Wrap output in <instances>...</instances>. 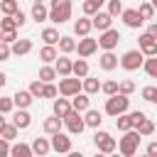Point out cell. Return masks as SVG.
<instances>
[{
    "mask_svg": "<svg viewBox=\"0 0 157 157\" xmlns=\"http://www.w3.org/2000/svg\"><path fill=\"white\" fill-rule=\"evenodd\" d=\"M10 155H15V157H32V155H34V150H32V145H25V142H17V145H12V150H10Z\"/></svg>",
    "mask_w": 157,
    "mask_h": 157,
    "instance_id": "obj_27",
    "label": "cell"
},
{
    "mask_svg": "<svg viewBox=\"0 0 157 157\" xmlns=\"http://www.w3.org/2000/svg\"><path fill=\"white\" fill-rule=\"evenodd\" d=\"M0 37H2V32H0Z\"/></svg>",
    "mask_w": 157,
    "mask_h": 157,
    "instance_id": "obj_58",
    "label": "cell"
},
{
    "mask_svg": "<svg viewBox=\"0 0 157 157\" xmlns=\"http://www.w3.org/2000/svg\"><path fill=\"white\" fill-rule=\"evenodd\" d=\"M42 39H44V44H59V32L56 29H52V27H47V29H42Z\"/></svg>",
    "mask_w": 157,
    "mask_h": 157,
    "instance_id": "obj_32",
    "label": "cell"
},
{
    "mask_svg": "<svg viewBox=\"0 0 157 157\" xmlns=\"http://www.w3.org/2000/svg\"><path fill=\"white\" fill-rule=\"evenodd\" d=\"M17 10H20L17 0H0V12L2 15H15Z\"/></svg>",
    "mask_w": 157,
    "mask_h": 157,
    "instance_id": "obj_35",
    "label": "cell"
},
{
    "mask_svg": "<svg viewBox=\"0 0 157 157\" xmlns=\"http://www.w3.org/2000/svg\"><path fill=\"white\" fill-rule=\"evenodd\" d=\"M115 125H118V130H123V132L130 130V128H135V118H132V113H128V110L120 113V115L115 118Z\"/></svg>",
    "mask_w": 157,
    "mask_h": 157,
    "instance_id": "obj_22",
    "label": "cell"
},
{
    "mask_svg": "<svg viewBox=\"0 0 157 157\" xmlns=\"http://www.w3.org/2000/svg\"><path fill=\"white\" fill-rule=\"evenodd\" d=\"M49 20L54 25H64L66 20H71V0H52Z\"/></svg>",
    "mask_w": 157,
    "mask_h": 157,
    "instance_id": "obj_2",
    "label": "cell"
},
{
    "mask_svg": "<svg viewBox=\"0 0 157 157\" xmlns=\"http://www.w3.org/2000/svg\"><path fill=\"white\" fill-rule=\"evenodd\" d=\"M12 123H15L20 130H27V128L32 125V115L27 113V108H17L15 115H12Z\"/></svg>",
    "mask_w": 157,
    "mask_h": 157,
    "instance_id": "obj_15",
    "label": "cell"
},
{
    "mask_svg": "<svg viewBox=\"0 0 157 157\" xmlns=\"http://www.w3.org/2000/svg\"><path fill=\"white\" fill-rule=\"evenodd\" d=\"M2 128H5V118H2V113H0V132H2Z\"/></svg>",
    "mask_w": 157,
    "mask_h": 157,
    "instance_id": "obj_55",
    "label": "cell"
},
{
    "mask_svg": "<svg viewBox=\"0 0 157 157\" xmlns=\"http://www.w3.org/2000/svg\"><path fill=\"white\" fill-rule=\"evenodd\" d=\"M10 54H12V47H10L7 42H2V39H0V61L10 59Z\"/></svg>",
    "mask_w": 157,
    "mask_h": 157,
    "instance_id": "obj_47",
    "label": "cell"
},
{
    "mask_svg": "<svg viewBox=\"0 0 157 157\" xmlns=\"http://www.w3.org/2000/svg\"><path fill=\"white\" fill-rule=\"evenodd\" d=\"M145 152H147L150 157H157V142H150V145L145 147Z\"/></svg>",
    "mask_w": 157,
    "mask_h": 157,
    "instance_id": "obj_52",
    "label": "cell"
},
{
    "mask_svg": "<svg viewBox=\"0 0 157 157\" xmlns=\"http://www.w3.org/2000/svg\"><path fill=\"white\" fill-rule=\"evenodd\" d=\"M34 2H42V0H34Z\"/></svg>",
    "mask_w": 157,
    "mask_h": 157,
    "instance_id": "obj_57",
    "label": "cell"
},
{
    "mask_svg": "<svg viewBox=\"0 0 157 157\" xmlns=\"http://www.w3.org/2000/svg\"><path fill=\"white\" fill-rule=\"evenodd\" d=\"M118 91H120V93H125V96H130V93L135 91V83H132V81H120Z\"/></svg>",
    "mask_w": 157,
    "mask_h": 157,
    "instance_id": "obj_48",
    "label": "cell"
},
{
    "mask_svg": "<svg viewBox=\"0 0 157 157\" xmlns=\"http://www.w3.org/2000/svg\"><path fill=\"white\" fill-rule=\"evenodd\" d=\"M7 29H17V22H15L12 15H5V17L0 20V32H7Z\"/></svg>",
    "mask_w": 157,
    "mask_h": 157,
    "instance_id": "obj_38",
    "label": "cell"
},
{
    "mask_svg": "<svg viewBox=\"0 0 157 157\" xmlns=\"http://www.w3.org/2000/svg\"><path fill=\"white\" fill-rule=\"evenodd\" d=\"M12 108H15V101L12 98H0V113L5 115V113H12Z\"/></svg>",
    "mask_w": 157,
    "mask_h": 157,
    "instance_id": "obj_46",
    "label": "cell"
},
{
    "mask_svg": "<svg viewBox=\"0 0 157 157\" xmlns=\"http://www.w3.org/2000/svg\"><path fill=\"white\" fill-rule=\"evenodd\" d=\"M130 108V98L125 96V93H113V96H108V101H105V113L108 115H113V118H118L120 113H125Z\"/></svg>",
    "mask_w": 157,
    "mask_h": 157,
    "instance_id": "obj_3",
    "label": "cell"
},
{
    "mask_svg": "<svg viewBox=\"0 0 157 157\" xmlns=\"http://www.w3.org/2000/svg\"><path fill=\"white\" fill-rule=\"evenodd\" d=\"M52 150H54V152H59V155L71 152V137H69V135H64L61 130H59V132H54V135H52Z\"/></svg>",
    "mask_w": 157,
    "mask_h": 157,
    "instance_id": "obj_10",
    "label": "cell"
},
{
    "mask_svg": "<svg viewBox=\"0 0 157 157\" xmlns=\"http://www.w3.org/2000/svg\"><path fill=\"white\" fill-rule=\"evenodd\" d=\"M78 91H83V81L78 78V76H61V81H59V93L61 96H66V98H71V96H76Z\"/></svg>",
    "mask_w": 157,
    "mask_h": 157,
    "instance_id": "obj_5",
    "label": "cell"
},
{
    "mask_svg": "<svg viewBox=\"0 0 157 157\" xmlns=\"http://www.w3.org/2000/svg\"><path fill=\"white\" fill-rule=\"evenodd\" d=\"M5 83H7V76H5V74H2V71H0V88H2V86H5Z\"/></svg>",
    "mask_w": 157,
    "mask_h": 157,
    "instance_id": "obj_54",
    "label": "cell"
},
{
    "mask_svg": "<svg viewBox=\"0 0 157 157\" xmlns=\"http://www.w3.org/2000/svg\"><path fill=\"white\" fill-rule=\"evenodd\" d=\"M17 130H20V128H17L15 123H12V125H7V123H5V128H2L0 137H5V140H15V137H17Z\"/></svg>",
    "mask_w": 157,
    "mask_h": 157,
    "instance_id": "obj_39",
    "label": "cell"
},
{
    "mask_svg": "<svg viewBox=\"0 0 157 157\" xmlns=\"http://www.w3.org/2000/svg\"><path fill=\"white\" fill-rule=\"evenodd\" d=\"M59 49H61L64 54L76 52V39H74V37H61V39H59Z\"/></svg>",
    "mask_w": 157,
    "mask_h": 157,
    "instance_id": "obj_33",
    "label": "cell"
},
{
    "mask_svg": "<svg viewBox=\"0 0 157 157\" xmlns=\"http://www.w3.org/2000/svg\"><path fill=\"white\" fill-rule=\"evenodd\" d=\"M108 12H110L113 17L123 15V2H120V0H108Z\"/></svg>",
    "mask_w": 157,
    "mask_h": 157,
    "instance_id": "obj_43",
    "label": "cell"
},
{
    "mask_svg": "<svg viewBox=\"0 0 157 157\" xmlns=\"http://www.w3.org/2000/svg\"><path fill=\"white\" fill-rule=\"evenodd\" d=\"M69 110H71V103L66 101V96H64V98H56V101H54V115L64 118V115H66Z\"/></svg>",
    "mask_w": 157,
    "mask_h": 157,
    "instance_id": "obj_28",
    "label": "cell"
},
{
    "mask_svg": "<svg viewBox=\"0 0 157 157\" xmlns=\"http://www.w3.org/2000/svg\"><path fill=\"white\" fill-rule=\"evenodd\" d=\"M137 132H140L142 137H150V135L155 132V123H152L150 118H145L142 123H137Z\"/></svg>",
    "mask_w": 157,
    "mask_h": 157,
    "instance_id": "obj_34",
    "label": "cell"
},
{
    "mask_svg": "<svg viewBox=\"0 0 157 157\" xmlns=\"http://www.w3.org/2000/svg\"><path fill=\"white\" fill-rule=\"evenodd\" d=\"M76 52H78V56H91V54H96L98 52V39H91L88 34L86 37H81L78 42H76Z\"/></svg>",
    "mask_w": 157,
    "mask_h": 157,
    "instance_id": "obj_9",
    "label": "cell"
},
{
    "mask_svg": "<svg viewBox=\"0 0 157 157\" xmlns=\"http://www.w3.org/2000/svg\"><path fill=\"white\" fill-rule=\"evenodd\" d=\"M83 120H86V125H88V128H98L103 118H101V113H98V110H91V108H88V110H86V115H83Z\"/></svg>",
    "mask_w": 157,
    "mask_h": 157,
    "instance_id": "obj_31",
    "label": "cell"
},
{
    "mask_svg": "<svg viewBox=\"0 0 157 157\" xmlns=\"http://www.w3.org/2000/svg\"><path fill=\"white\" fill-rule=\"evenodd\" d=\"M12 101H15V105H17V108H29V105H32V101H34V96H32V91L27 88V91H17V93L12 96Z\"/></svg>",
    "mask_w": 157,
    "mask_h": 157,
    "instance_id": "obj_18",
    "label": "cell"
},
{
    "mask_svg": "<svg viewBox=\"0 0 157 157\" xmlns=\"http://www.w3.org/2000/svg\"><path fill=\"white\" fill-rule=\"evenodd\" d=\"M56 74L59 76H71V71H74V61L71 59H66V56H56Z\"/></svg>",
    "mask_w": 157,
    "mask_h": 157,
    "instance_id": "obj_19",
    "label": "cell"
},
{
    "mask_svg": "<svg viewBox=\"0 0 157 157\" xmlns=\"http://www.w3.org/2000/svg\"><path fill=\"white\" fill-rule=\"evenodd\" d=\"M32 52V42L29 39H15L12 42V54L15 56H25V54H29Z\"/></svg>",
    "mask_w": 157,
    "mask_h": 157,
    "instance_id": "obj_21",
    "label": "cell"
},
{
    "mask_svg": "<svg viewBox=\"0 0 157 157\" xmlns=\"http://www.w3.org/2000/svg\"><path fill=\"white\" fill-rule=\"evenodd\" d=\"M2 42H7V44H12L15 39H17V29H7V32H2V37H0Z\"/></svg>",
    "mask_w": 157,
    "mask_h": 157,
    "instance_id": "obj_50",
    "label": "cell"
},
{
    "mask_svg": "<svg viewBox=\"0 0 157 157\" xmlns=\"http://www.w3.org/2000/svg\"><path fill=\"white\" fill-rule=\"evenodd\" d=\"M120 17H123V22H125L130 29H137V27L145 22V20L140 17V12H137V10H123V15H120Z\"/></svg>",
    "mask_w": 157,
    "mask_h": 157,
    "instance_id": "obj_16",
    "label": "cell"
},
{
    "mask_svg": "<svg viewBox=\"0 0 157 157\" xmlns=\"http://www.w3.org/2000/svg\"><path fill=\"white\" fill-rule=\"evenodd\" d=\"M142 69H145V74H147L150 78H157V54H155V56H147L145 64H142Z\"/></svg>",
    "mask_w": 157,
    "mask_h": 157,
    "instance_id": "obj_30",
    "label": "cell"
},
{
    "mask_svg": "<svg viewBox=\"0 0 157 157\" xmlns=\"http://www.w3.org/2000/svg\"><path fill=\"white\" fill-rule=\"evenodd\" d=\"M74 76H78V78H83V76H88V61L81 56V59H76L74 61V71H71Z\"/></svg>",
    "mask_w": 157,
    "mask_h": 157,
    "instance_id": "obj_29",
    "label": "cell"
},
{
    "mask_svg": "<svg viewBox=\"0 0 157 157\" xmlns=\"http://www.w3.org/2000/svg\"><path fill=\"white\" fill-rule=\"evenodd\" d=\"M56 76H59V74H56V66H42V69H39V78H42L44 83H47V81H54Z\"/></svg>",
    "mask_w": 157,
    "mask_h": 157,
    "instance_id": "obj_36",
    "label": "cell"
},
{
    "mask_svg": "<svg viewBox=\"0 0 157 157\" xmlns=\"http://www.w3.org/2000/svg\"><path fill=\"white\" fill-rule=\"evenodd\" d=\"M56 93H59L56 86H54L52 81H47V83H44V91H42V98H56Z\"/></svg>",
    "mask_w": 157,
    "mask_h": 157,
    "instance_id": "obj_45",
    "label": "cell"
},
{
    "mask_svg": "<svg viewBox=\"0 0 157 157\" xmlns=\"http://www.w3.org/2000/svg\"><path fill=\"white\" fill-rule=\"evenodd\" d=\"M91 29H93V22H91V17H88V15L74 22V34H78V37H86Z\"/></svg>",
    "mask_w": 157,
    "mask_h": 157,
    "instance_id": "obj_17",
    "label": "cell"
},
{
    "mask_svg": "<svg viewBox=\"0 0 157 157\" xmlns=\"http://www.w3.org/2000/svg\"><path fill=\"white\" fill-rule=\"evenodd\" d=\"M147 32H150V34H152V37L157 39V22H150V27H147Z\"/></svg>",
    "mask_w": 157,
    "mask_h": 157,
    "instance_id": "obj_53",
    "label": "cell"
},
{
    "mask_svg": "<svg viewBox=\"0 0 157 157\" xmlns=\"http://www.w3.org/2000/svg\"><path fill=\"white\" fill-rule=\"evenodd\" d=\"M64 125H66V130L71 132V135H81L83 132V128H86V120L81 118V113L78 110H69L66 115H64Z\"/></svg>",
    "mask_w": 157,
    "mask_h": 157,
    "instance_id": "obj_7",
    "label": "cell"
},
{
    "mask_svg": "<svg viewBox=\"0 0 157 157\" xmlns=\"http://www.w3.org/2000/svg\"><path fill=\"white\" fill-rule=\"evenodd\" d=\"M101 86H103V83H101L98 78H93V76H83V91H86L88 96L98 93V91H101Z\"/></svg>",
    "mask_w": 157,
    "mask_h": 157,
    "instance_id": "obj_26",
    "label": "cell"
},
{
    "mask_svg": "<svg viewBox=\"0 0 157 157\" xmlns=\"http://www.w3.org/2000/svg\"><path fill=\"white\" fill-rule=\"evenodd\" d=\"M118 64H120V59L113 54V49H105V52L101 54V59H98V66H101L103 71H113V69H118Z\"/></svg>",
    "mask_w": 157,
    "mask_h": 157,
    "instance_id": "obj_12",
    "label": "cell"
},
{
    "mask_svg": "<svg viewBox=\"0 0 157 157\" xmlns=\"http://www.w3.org/2000/svg\"><path fill=\"white\" fill-rule=\"evenodd\" d=\"M56 56H59V52L54 49V44H44V47H42V52H39V59H42L44 64L56 61Z\"/></svg>",
    "mask_w": 157,
    "mask_h": 157,
    "instance_id": "obj_24",
    "label": "cell"
},
{
    "mask_svg": "<svg viewBox=\"0 0 157 157\" xmlns=\"http://www.w3.org/2000/svg\"><path fill=\"white\" fill-rule=\"evenodd\" d=\"M118 42H120V32L118 29H113V27H108V29H103L101 32V37H98V47L105 52V49H115L118 47Z\"/></svg>",
    "mask_w": 157,
    "mask_h": 157,
    "instance_id": "obj_8",
    "label": "cell"
},
{
    "mask_svg": "<svg viewBox=\"0 0 157 157\" xmlns=\"http://www.w3.org/2000/svg\"><path fill=\"white\" fill-rule=\"evenodd\" d=\"M91 22H93V27H96L98 32H103V29H108V27L113 25V15H110V12H101V10H98V12L91 17Z\"/></svg>",
    "mask_w": 157,
    "mask_h": 157,
    "instance_id": "obj_13",
    "label": "cell"
},
{
    "mask_svg": "<svg viewBox=\"0 0 157 157\" xmlns=\"http://www.w3.org/2000/svg\"><path fill=\"white\" fill-rule=\"evenodd\" d=\"M142 64H145V54H142V49H128V52L120 56V66H123L125 71H137Z\"/></svg>",
    "mask_w": 157,
    "mask_h": 157,
    "instance_id": "obj_4",
    "label": "cell"
},
{
    "mask_svg": "<svg viewBox=\"0 0 157 157\" xmlns=\"http://www.w3.org/2000/svg\"><path fill=\"white\" fill-rule=\"evenodd\" d=\"M118 86H120L118 81H105V83L101 86V91H103L105 96H113V93H118Z\"/></svg>",
    "mask_w": 157,
    "mask_h": 157,
    "instance_id": "obj_44",
    "label": "cell"
},
{
    "mask_svg": "<svg viewBox=\"0 0 157 157\" xmlns=\"http://www.w3.org/2000/svg\"><path fill=\"white\" fill-rule=\"evenodd\" d=\"M61 123H64V118L52 115V118H47V120H44V125H42V128H44V132H47V135H54V132H59V130H61Z\"/></svg>",
    "mask_w": 157,
    "mask_h": 157,
    "instance_id": "obj_23",
    "label": "cell"
},
{
    "mask_svg": "<svg viewBox=\"0 0 157 157\" xmlns=\"http://www.w3.org/2000/svg\"><path fill=\"white\" fill-rule=\"evenodd\" d=\"M142 98L157 105V86H145V88H142Z\"/></svg>",
    "mask_w": 157,
    "mask_h": 157,
    "instance_id": "obj_41",
    "label": "cell"
},
{
    "mask_svg": "<svg viewBox=\"0 0 157 157\" xmlns=\"http://www.w3.org/2000/svg\"><path fill=\"white\" fill-rule=\"evenodd\" d=\"M93 142H96V147H98L103 155H110V152H115V147H118L115 137H110V132H105V130H98V128H96Z\"/></svg>",
    "mask_w": 157,
    "mask_h": 157,
    "instance_id": "obj_6",
    "label": "cell"
},
{
    "mask_svg": "<svg viewBox=\"0 0 157 157\" xmlns=\"http://www.w3.org/2000/svg\"><path fill=\"white\" fill-rule=\"evenodd\" d=\"M152 5H155V10H157V0H152Z\"/></svg>",
    "mask_w": 157,
    "mask_h": 157,
    "instance_id": "obj_56",
    "label": "cell"
},
{
    "mask_svg": "<svg viewBox=\"0 0 157 157\" xmlns=\"http://www.w3.org/2000/svg\"><path fill=\"white\" fill-rule=\"evenodd\" d=\"M10 150H12V145H10V140H5V137H0V157H7V155H10Z\"/></svg>",
    "mask_w": 157,
    "mask_h": 157,
    "instance_id": "obj_49",
    "label": "cell"
},
{
    "mask_svg": "<svg viewBox=\"0 0 157 157\" xmlns=\"http://www.w3.org/2000/svg\"><path fill=\"white\" fill-rule=\"evenodd\" d=\"M32 150H34V155H49L52 152V142L47 140V137H34L32 140Z\"/></svg>",
    "mask_w": 157,
    "mask_h": 157,
    "instance_id": "obj_20",
    "label": "cell"
},
{
    "mask_svg": "<svg viewBox=\"0 0 157 157\" xmlns=\"http://www.w3.org/2000/svg\"><path fill=\"white\" fill-rule=\"evenodd\" d=\"M12 17H15V22H17V27H22V25H25V22H27V15H25V12H22V10H17V12H15V15H12Z\"/></svg>",
    "mask_w": 157,
    "mask_h": 157,
    "instance_id": "obj_51",
    "label": "cell"
},
{
    "mask_svg": "<svg viewBox=\"0 0 157 157\" xmlns=\"http://www.w3.org/2000/svg\"><path fill=\"white\" fill-rule=\"evenodd\" d=\"M71 108L78 110V113H86V110L91 108V98H88V93H86V91H83V93L78 91L76 96H71Z\"/></svg>",
    "mask_w": 157,
    "mask_h": 157,
    "instance_id": "obj_14",
    "label": "cell"
},
{
    "mask_svg": "<svg viewBox=\"0 0 157 157\" xmlns=\"http://www.w3.org/2000/svg\"><path fill=\"white\" fill-rule=\"evenodd\" d=\"M137 12H140L142 20H152V17H155V5H152V2H142V5L137 7Z\"/></svg>",
    "mask_w": 157,
    "mask_h": 157,
    "instance_id": "obj_37",
    "label": "cell"
},
{
    "mask_svg": "<svg viewBox=\"0 0 157 157\" xmlns=\"http://www.w3.org/2000/svg\"><path fill=\"white\" fill-rule=\"evenodd\" d=\"M140 132H137V128H130V130H125V135L120 137V142H118V150H120V155H125V157H132L135 152H137V147H140Z\"/></svg>",
    "mask_w": 157,
    "mask_h": 157,
    "instance_id": "obj_1",
    "label": "cell"
},
{
    "mask_svg": "<svg viewBox=\"0 0 157 157\" xmlns=\"http://www.w3.org/2000/svg\"><path fill=\"white\" fill-rule=\"evenodd\" d=\"M32 20H37V22L49 20V7H44L42 2H34V5H32Z\"/></svg>",
    "mask_w": 157,
    "mask_h": 157,
    "instance_id": "obj_25",
    "label": "cell"
},
{
    "mask_svg": "<svg viewBox=\"0 0 157 157\" xmlns=\"http://www.w3.org/2000/svg\"><path fill=\"white\" fill-rule=\"evenodd\" d=\"M140 49H142V54L145 56H155L157 54V39L150 34V32H145V34H140Z\"/></svg>",
    "mask_w": 157,
    "mask_h": 157,
    "instance_id": "obj_11",
    "label": "cell"
},
{
    "mask_svg": "<svg viewBox=\"0 0 157 157\" xmlns=\"http://www.w3.org/2000/svg\"><path fill=\"white\" fill-rule=\"evenodd\" d=\"M29 91H32V96H34V98H42V91H44V81H42V78L32 81V83H29Z\"/></svg>",
    "mask_w": 157,
    "mask_h": 157,
    "instance_id": "obj_42",
    "label": "cell"
},
{
    "mask_svg": "<svg viewBox=\"0 0 157 157\" xmlns=\"http://www.w3.org/2000/svg\"><path fill=\"white\" fill-rule=\"evenodd\" d=\"M98 10H101V2H96V0H86V2H83V15L93 17Z\"/></svg>",
    "mask_w": 157,
    "mask_h": 157,
    "instance_id": "obj_40",
    "label": "cell"
}]
</instances>
